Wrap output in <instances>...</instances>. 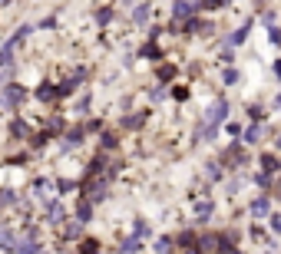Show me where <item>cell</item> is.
<instances>
[{
  "mask_svg": "<svg viewBox=\"0 0 281 254\" xmlns=\"http://www.w3.org/2000/svg\"><path fill=\"white\" fill-rule=\"evenodd\" d=\"M172 17L175 20H192L195 17V3H192V0H175V7H172Z\"/></svg>",
  "mask_w": 281,
  "mask_h": 254,
  "instance_id": "obj_1",
  "label": "cell"
},
{
  "mask_svg": "<svg viewBox=\"0 0 281 254\" xmlns=\"http://www.w3.org/2000/svg\"><path fill=\"white\" fill-rule=\"evenodd\" d=\"M23 96H27V92L20 90V86H10V90L3 92V103H7V106H17V103L23 99Z\"/></svg>",
  "mask_w": 281,
  "mask_h": 254,
  "instance_id": "obj_2",
  "label": "cell"
},
{
  "mask_svg": "<svg viewBox=\"0 0 281 254\" xmlns=\"http://www.w3.org/2000/svg\"><path fill=\"white\" fill-rule=\"evenodd\" d=\"M86 198H90V201H103V198H106V181H93Z\"/></svg>",
  "mask_w": 281,
  "mask_h": 254,
  "instance_id": "obj_3",
  "label": "cell"
},
{
  "mask_svg": "<svg viewBox=\"0 0 281 254\" xmlns=\"http://www.w3.org/2000/svg\"><path fill=\"white\" fill-rule=\"evenodd\" d=\"M248 33H251V20H248V23H242V27L232 33V40H228V43H232V46H235V43H245V40H248Z\"/></svg>",
  "mask_w": 281,
  "mask_h": 254,
  "instance_id": "obj_4",
  "label": "cell"
},
{
  "mask_svg": "<svg viewBox=\"0 0 281 254\" xmlns=\"http://www.w3.org/2000/svg\"><path fill=\"white\" fill-rule=\"evenodd\" d=\"M76 218H79V224H86V221L93 218V201H90V198H86L83 205H79V208H76Z\"/></svg>",
  "mask_w": 281,
  "mask_h": 254,
  "instance_id": "obj_5",
  "label": "cell"
},
{
  "mask_svg": "<svg viewBox=\"0 0 281 254\" xmlns=\"http://www.w3.org/2000/svg\"><path fill=\"white\" fill-rule=\"evenodd\" d=\"M14 251H17V254H40V244H37V241H30V238H27V241H20V244L14 248Z\"/></svg>",
  "mask_w": 281,
  "mask_h": 254,
  "instance_id": "obj_6",
  "label": "cell"
},
{
  "mask_svg": "<svg viewBox=\"0 0 281 254\" xmlns=\"http://www.w3.org/2000/svg\"><path fill=\"white\" fill-rule=\"evenodd\" d=\"M265 211H268V195H258V198L251 201V215H258V218H262Z\"/></svg>",
  "mask_w": 281,
  "mask_h": 254,
  "instance_id": "obj_7",
  "label": "cell"
},
{
  "mask_svg": "<svg viewBox=\"0 0 281 254\" xmlns=\"http://www.w3.org/2000/svg\"><path fill=\"white\" fill-rule=\"evenodd\" d=\"M83 142V129H73L70 135H66V142H63V149H73V145Z\"/></svg>",
  "mask_w": 281,
  "mask_h": 254,
  "instance_id": "obj_8",
  "label": "cell"
},
{
  "mask_svg": "<svg viewBox=\"0 0 281 254\" xmlns=\"http://www.w3.org/2000/svg\"><path fill=\"white\" fill-rule=\"evenodd\" d=\"M262 168L268 172V175H271V172H278V159H275V155H262Z\"/></svg>",
  "mask_w": 281,
  "mask_h": 254,
  "instance_id": "obj_9",
  "label": "cell"
},
{
  "mask_svg": "<svg viewBox=\"0 0 281 254\" xmlns=\"http://www.w3.org/2000/svg\"><path fill=\"white\" fill-rule=\"evenodd\" d=\"M139 251V238H129V241H123V248H119V254H136Z\"/></svg>",
  "mask_w": 281,
  "mask_h": 254,
  "instance_id": "obj_10",
  "label": "cell"
},
{
  "mask_svg": "<svg viewBox=\"0 0 281 254\" xmlns=\"http://www.w3.org/2000/svg\"><path fill=\"white\" fill-rule=\"evenodd\" d=\"M258 139H262V126H251L248 132H245V142H248V145H255Z\"/></svg>",
  "mask_w": 281,
  "mask_h": 254,
  "instance_id": "obj_11",
  "label": "cell"
},
{
  "mask_svg": "<svg viewBox=\"0 0 281 254\" xmlns=\"http://www.w3.org/2000/svg\"><path fill=\"white\" fill-rule=\"evenodd\" d=\"M0 248H10V251H14V248H17V244H14V235H10V231H7V228H3V231H0Z\"/></svg>",
  "mask_w": 281,
  "mask_h": 254,
  "instance_id": "obj_12",
  "label": "cell"
},
{
  "mask_svg": "<svg viewBox=\"0 0 281 254\" xmlns=\"http://www.w3.org/2000/svg\"><path fill=\"white\" fill-rule=\"evenodd\" d=\"M156 251L169 254V251H172V238H159V241H156Z\"/></svg>",
  "mask_w": 281,
  "mask_h": 254,
  "instance_id": "obj_13",
  "label": "cell"
},
{
  "mask_svg": "<svg viewBox=\"0 0 281 254\" xmlns=\"http://www.w3.org/2000/svg\"><path fill=\"white\" fill-rule=\"evenodd\" d=\"M195 215H199V221H208V215H212V201L199 205V208H195Z\"/></svg>",
  "mask_w": 281,
  "mask_h": 254,
  "instance_id": "obj_14",
  "label": "cell"
},
{
  "mask_svg": "<svg viewBox=\"0 0 281 254\" xmlns=\"http://www.w3.org/2000/svg\"><path fill=\"white\" fill-rule=\"evenodd\" d=\"M60 218H63V208L60 205H50L47 208V221H60Z\"/></svg>",
  "mask_w": 281,
  "mask_h": 254,
  "instance_id": "obj_15",
  "label": "cell"
},
{
  "mask_svg": "<svg viewBox=\"0 0 281 254\" xmlns=\"http://www.w3.org/2000/svg\"><path fill=\"white\" fill-rule=\"evenodd\" d=\"M53 96H60V90H50V86H40L37 90V99H53Z\"/></svg>",
  "mask_w": 281,
  "mask_h": 254,
  "instance_id": "obj_16",
  "label": "cell"
},
{
  "mask_svg": "<svg viewBox=\"0 0 281 254\" xmlns=\"http://www.w3.org/2000/svg\"><path fill=\"white\" fill-rule=\"evenodd\" d=\"M132 20H136V23H146V20H149V7H136Z\"/></svg>",
  "mask_w": 281,
  "mask_h": 254,
  "instance_id": "obj_17",
  "label": "cell"
},
{
  "mask_svg": "<svg viewBox=\"0 0 281 254\" xmlns=\"http://www.w3.org/2000/svg\"><path fill=\"white\" fill-rule=\"evenodd\" d=\"M199 3H202L205 10H219V7H225L228 0H199Z\"/></svg>",
  "mask_w": 281,
  "mask_h": 254,
  "instance_id": "obj_18",
  "label": "cell"
},
{
  "mask_svg": "<svg viewBox=\"0 0 281 254\" xmlns=\"http://www.w3.org/2000/svg\"><path fill=\"white\" fill-rule=\"evenodd\" d=\"M142 119H146V116H129V119H126V129H139Z\"/></svg>",
  "mask_w": 281,
  "mask_h": 254,
  "instance_id": "obj_19",
  "label": "cell"
},
{
  "mask_svg": "<svg viewBox=\"0 0 281 254\" xmlns=\"http://www.w3.org/2000/svg\"><path fill=\"white\" fill-rule=\"evenodd\" d=\"M10 132H14V135H27V126H23V122H17V119H14V122H10Z\"/></svg>",
  "mask_w": 281,
  "mask_h": 254,
  "instance_id": "obj_20",
  "label": "cell"
},
{
  "mask_svg": "<svg viewBox=\"0 0 281 254\" xmlns=\"http://www.w3.org/2000/svg\"><path fill=\"white\" fill-rule=\"evenodd\" d=\"M99 251V244L96 241H83V254H96Z\"/></svg>",
  "mask_w": 281,
  "mask_h": 254,
  "instance_id": "obj_21",
  "label": "cell"
},
{
  "mask_svg": "<svg viewBox=\"0 0 281 254\" xmlns=\"http://www.w3.org/2000/svg\"><path fill=\"white\" fill-rule=\"evenodd\" d=\"M96 20H99V23H109V20H112V10H99V14H96Z\"/></svg>",
  "mask_w": 281,
  "mask_h": 254,
  "instance_id": "obj_22",
  "label": "cell"
},
{
  "mask_svg": "<svg viewBox=\"0 0 281 254\" xmlns=\"http://www.w3.org/2000/svg\"><path fill=\"white\" fill-rule=\"evenodd\" d=\"M208 175H212V179H219V175H222V168H219V162H208Z\"/></svg>",
  "mask_w": 281,
  "mask_h": 254,
  "instance_id": "obj_23",
  "label": "cell"
},
{
  "mask_svg": "<svg viewBox=\"0 0 281 254\" xmlns=\"http://www.w3.org/2000/svg\"><path fill=\"white\" fill-rule=\"evenodd\" d=\"M112 145H116V135H109V132H106V135H103V149H112Z\"/></svg>",
  "mask_w": 281,
  "mask_h": 254,
  "instance_id": "obj_24",
  "label": "cell"
},
{
  "mask_svg": "<svg viewBox=\"0 0 281 254\" xmlns=\"http://www.w3.org/2000/svg\"><path fill=\"white\" fill-rule=\"evenodd\" d=\"M146 231H149V224H146V221H136V238L146 235Z\"/></svg>",
  "mask_w": 281,
  "mask_h": 254,
  "instance_id": "obj_25",
  "label": "cell"
},
{
  "mask_svg": "<svg viewBox=\"0 0 281 254\" xmlns=\"http://www.w3.org/2000/svg\"><path fill=\"white\" fill-rule=\"evenodd\" d=\"M225 83H238V73H235V70H225Z\"/></svg>",
  "mask_w": 281,
  "mask_h": 254,
  "instance_id": "obj_26",
  "label": "cell"
},
{
  "mask_svg": "<svg viewBox=\"0 0 281 254\" xmlns=\"http://www.w3.org/2000/svg\"><path fill=\"white\" fill-rule=\"evenodd\" d=\"M10 201H14V195H10V192H0V205H10Z\"/></svg>",
  "mask_w": 281,
  "mask_h": 254,
  "instance_id": "obj_27",
  "label": "cell"
},
{
  "mask_svg": "<svg viewBox=\"0 0 281 254\" xmlns=\"http://www.w3.org/2000/svg\"><path fill=\"white\" fill-rule=\"evenodd\" d=\"M271 228H275V231H281V215H271Z\"/></svg>",
  "mask_w": 281,
  "mask_h": 254,
  "instance_id": "obj_28",
  "label": "cell"
},
{
  "mask_svg": "<svg viewBox=\"0 0 281 254\" xmlns=\"http://www.w3.org/2000/svg\"><path fill=\"white\" fill-rule=\"evenodd\" d=\"M271 43H278V46H281V30H271Z\"/></svg>",
  "mask_w": 281,
  "mask_h": 254,
  "instance_id": "obj_29",
  "label": "cell"
},
{
  "mask_svg": "<svg viewBox=\"0 0 281 254\" xmlns=\"http://www.w3.org/2000/svg\"><path fill=\"white\" fill-rule=\"evenodd\" d=\"M0 83H3V73H0Z\"/></svg>",
  "mask_w": 281,
  "mask_h": 254,
  "instance_id": "obj_30",
  "label": "cell"
},
{
  "mask_svg": "<svg viewBox=\"0 0 281 254\" xmlns=\"http://www.w3.org/2000/svg\"><path fill=\"white\" fill-rule=\"evenodd\" d=\"M278 149H281V139H278Z\"/></svg>",
  "mask_w": 281,
  "mask_h": 254,
  "instance_id": "obj_31",
  "label": "cell"
}]
</instances>
